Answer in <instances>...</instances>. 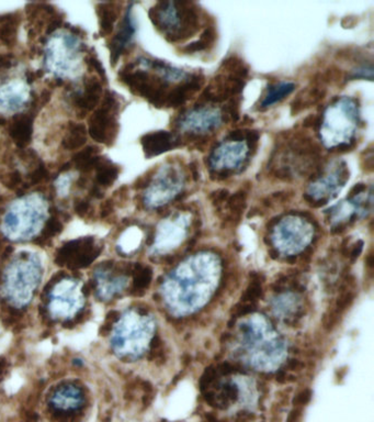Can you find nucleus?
Here are the masks:
<instances>
[{
  "mask_svg": "<svg viewBox=\"0 0 374 422\" xmlns=\"http://www.w3.org/2000/svg\"><path fill=\"white\" fill-rule=\"evenodd\" d=\"M221 264L212 254H200L181 264L161 285L165 303L174 316L201 309L219 284Z\"/></svg>",
  "mask_w": 374,
  "mask_h": 422,
  "instance_id": "1",
  "label": "nucleus"
},
{
  "mask_svg": "<svg viewBox=\"0 0 374 422\" xmlns=\"http://www.w3.org/2000/svg\"><path fill=\"white\" fill-rule=\"evenodd\" d=\"M243 359L258 371L272 372L287 357V345L263 316L253 315L238 325Z\"/></svg>",
  "mask_w": 374,
  "mask_h": 422,
  "instance_id": "2",
  "label": "nucleus"
},
{
  "mask_svg": "<svg viewBox=\"0 0 374 422\" xmlns=\"http://www.w3.org/2000/svg\"><path fill=\"white\" fill-rule=\"evenodd\" d=\"M48 218V202L40 192L12 201L2 222V230L11 241H28L41 232Z\"/></svg>",
  "mask_w": 374,
  "mask_h": 422,
  "instance_id": "3",
  "label": "nucleus"
},
{
  "mask_svg": "<svg viewBox=\"0 0 374 422\" xmlns=\"http://www.w3.org/2000/svg\"><path fill=\"white\" fill-rule=\"evenodd\" d=\"M83 43L71 30H56L44 49V67L58 80L76 81L83 73Z\"/></svg>",
  "mask_w": 374,
  "mask_h": 422,
  "instance_id": "4",
  "label": "nucleus"
},
{
  "mask_svg": "<svg viewBox=\"0 0 374 422\" xmlns=\"http://www.w3.org/2000/svg\"><path fill=\"white\" fill-rule=\"evenodd\" d=\"M41 256L34 252H22L12 261L5 274L3 295L9 303L21 308L32 299L42 277Z\"/></svg>",
  "mask_w": 374,
  "mask_h": 422,
  "instance_id": "5",
  "label": "nucleus"
},
{
  "mask_svg": "<svg viewBox=\"0 0 374 422\" xmlns=\"http://www.w3.org/2000/svg\"><path fill=\"white\" fill-rule=\"evenodd\" d=\"M154 330L152 318L135 311L126 312L113 329L111 342L114 352L119 357H140L148 348Z\"/></svg>",
  "mask_w": 374,
  "mask_h": 422,
  "instance_id": "6",
  "label": "nucleus"
},
{
  "mask_svg": "<svg viewBox=\"0 0 374 422\" xmlns=\"http://www.w3.org/2000/svg\"><path fill=\"white\" fill-rule=\"evenodd\" d=\"M119 104L113 95H108L94 110L88 121V133L95 141L111 144L118 131V113Z\"/></svg>",
  "mask_w": 374,
  "mask_h": 422,
  "instance_id": "7",
  "label": "nucleus"
},
{
  "mask_svg": "<svg viewBox=\"0 0 374 422\" xmlns=\"http://www.w3.org/2000/svg\"><path fill=\"white\" fill-rule=\"evenodd\" d=\"M82 305L81 283L64 279L54 287L48 309L54 319H68L74 317Z\"/></svg>",
  "mask_w": 374,
  "mask_h": 422,
  "instance_id": "8",
  "label": "nucleus"
},
{
  "mask_svg": "<svg viewBox=\"0 0 374 422\" xmlns=\"http://www.w3.org/2000/svg\"><path fill=\"white\" fill-rule=\"evenodd\" d=\"M31 98V87L26 80L15 78L0 85V114L14 116L21 112Z\"/></svg>",
  "mask_w": 374,
  "mask_h": 422,
  "instance_id": "9",
  "label": "nucleus"
},
{
  "mask_svg": "<svg viewBox=\"0 0 374 422\" xmlns=\"http://www.w3.org/2000/svg\"><path fill=\"white\" fill-rule=\"evenodd\" d=\"M311 230L299 220H288L281 224L275 233V245L286 254H295L310 242Z\"/></svg>",
  "mask_w": 374,
  "mask_h": 422,
  "instance_id": "10",
  "label": "nucleus"
},
{
  "mask_svg": "<svg viewBox=\"0 0 374 422\" xmlns=\"http://www.w3.org/2000/svg\"><path fill=\"white\" fill-rule=\"evenodd\" d=\"M135 33V26L132 19L131 8H128L123 18L122 22L120 23L118 31L114 34V37L111 39L110 44H109V50H110V57L111 63L118 62L120 56L122 55L124 50L131 43V41L134 37Z\"/></svg>",
  "mask_w": 374,
  "mask_h": 422,
  "instance_id": "11",
  "label": "nucleus"
},
{
  "mask_svg": "<svg viewBox=\"0 0 374 422\" xmlns=\"http://www.w3.org/2000/svg\"><path fill=\"white\" fill-rule=\"evenodd\" d=\"M102 95V86L96 76L87 78L80 92L75 95V105L82 111H91L98 106Z\"/></svg>",
  "mask_w": 374,
  "mask_h": 422,
  "instance_id": "12",
  "label": "nucleus"
},
{
  "mask_svg": "<svg viewBox=\"0 0 374 422\" xmlns=\"http://www.w3.org/2000/svg\"><path fill=\"white\" fill-rule=\"evenodd\" d=\"M141 143L144 153L148 159L168 152L174 147L173 137L167 131H157L145 134L141 138Z\"/></svg>",
  "mask_w": 374,
  "mask_h": 422,
  "instance_id": "13",
  "label": "nucleus"
},
{
  "mask_svg": "<svg viewBox=\"0 0 374 422\" xmlns=\"http://www.w3.org/2000/svg\"><path fill=\"white\" fill-rule=\"evenodd\" d=\"M50 401L54 409L58 411L69 412L81 406L82 396L80 390L74 386H65L55 391Z\"/></svg>",
  "mask_w": 374,
  "mask_h": 422,
  "instance_id": "14",
  "label": "nucleus"
},
{
  "mask_svg": "<svg viewBox=\"0 0 374 422\" xmlns=\"http://www.w3.org/2000/svg\"><path fill=\"white\" fill-rule=\"evenodd\" d=\"M33 133V118L29 114L18 116L11 122L9 135L18 147L24 148L31 141Z\"/></svg>",
  "mask_w": 374,
  "mask_h": 422,
  "instance_id": "15",
  "label": "nucleus"
},
{
  "mask_svg": "<svg viewBox=\"0 0 374 422\" xmlns=\"http://www.w3.org/2000/svg\"><path fill=\"white\" fill-rule=\"evenodd\" d=\"M184 236V227L165 224L159 229L154 248L157 252H165L177 245Z\"/></svg>",
  "mask_w": 374,
  "mask_h": 422,
  "instance_id": "16",
  "label": "nucleus"
},
{
  "mask_svg": "<svg viewBox=\"0 0 374 422\" xmlns=\"http://www.w3.org/2000/svg\"><path fill=\"white\" fill-rule=\"evenodd\" d=\"M97 283H98L99 295L104 299H110L114 295L122 292L128 286L129 279L124 276L111 277L107 272H97Z\"/></svg>",
  "mask_w": 374,
  "mask_h": 422,
  "instance_id": "17",
  "label": "nucleus"
},
{
  "mask_svg": "<svg viewBox=\"0 0 374 422\" xmlns=\"http://www.w3.org/2000/svg\"><path fill=\"white\" fill-rule=\"evenodd\" d=\"M97 333H98V325L95 322H90L84 325L79 332L70 334L62 333L59 335V339L64 344H67L72 348L80 349L86 347L90 342H92L96 339Z\"/></svg>",
  "mask_w": 374,
  "mask_h": 422,
  "instance_id": "18",
  "label": "nucleus"
},
{
  "mask_svg": "<svg viewBox=\"0 0 374 422\" xmlns=\"http://www.w3.org/2000/svg\"><path fill=\"white\" fill-rule=\"evenodd\" d=\"M97 14H98L100 27L99 33L101 37H106L113 31L114 25H116V21L120 15V9L118 8L117 4H100L97 7Z\"/></svg>",
  "mask_w": 374,
  "mask_h": 422,
  "instance_id": "19",
  "label": "nucleus"
},
{
  "mask_svg": "<svg viewBox=\"0 0 374 422\" xmlns=\"http://www.w3.org/2000/svg\"><path fill=\"white\" fill-rule=\"evenodd\" d=\"M96 171V185L100 187H109L116 182L119 175V167L110 161L100 159L95 167Z\"/></svg>",
  "mask_w": 374,
  "mask_h": 422,
  "instance_id": "20",
  "label": "nucleus"
},
{
  "mask_svg": "<svg viewBox=\"0 0 374 422\" xmlns=\"http://www.w3.org/2000/svg\"><path fill=\"white\" fill-rule=\"evenodd\" d=\"M86 126L81 123L70 124L68 131L66 132L63 140V147L66 150L74 151L80 150L87 142Z\"/></svg>",
  "mask_w": 374,
  "mask_h": 422,
  "instance_id": "21",
  "label": "nucleus"
},
{
  "mask_svg": "<svg viewBox=\"0 0 374 422\" xmlns=\"http://www.w3.org/2000/svg\"><path fill=\"white\" fill-rule=\"evenodd\" d=\"M100 156L98 155V150L95 147H87L84 149H81L79 152H78L74 159H72V163H74V166L79 170L80 172H90L91 170H95V167L98 164L100 161Z\"/></svg>",
  "mask_w": 374,
  "mask_h": 422,
  "instance_id": "22",
  "label": "nucleus"
},
{
  "mask_svg": "<svg viewBox=\"0 0 374 422\" xmlns=\"http://www.w3.org/2000/svg\"><path fill=\"white\" fill-rule=\"evenodd\" d=\"M294 84H289V83H285V84H280V85H276L273 87H270L269 88V92L265 96L261 106L262 107H268L271 106L274 102L279 101L281 99H283L288 96L289 94H291L293 90H294Z\"/></svg>",
  "mask_w": 374,
  "mask_h": 422,
  "instance_id": "23",
  "label": "nucleus"
},
{
  "mask_svg": "<svg viewBox=\"0 0 374 422\" xmlns=\"http://www.w3.org/2000/svg\"><path fill=\"white\" fill-rule=\"evenodd\" d=\"M215 37H216L215 30L213 28H208L201 35L200 40L188 44L186 46H184L182 50L185 53H193V52L205 50V49H208L209 45H212L214 43Z\"/></svg>",
  "mask_w": 374,
  "mask_h": 422,
  "instance_id": "24",
  "label": "nucleus"
},
{
  "mask_svg": "<svg viewBox=\"0 0 374 422\" xmlns=\"http://www.w3.org/2000/svg\"><path fill=\"white\" fill-rule=\"evenodd\" d=\"M141 241V232L137 229H130L119 241V246L123 252L130 253L137 248Z\"/></svg>",
  "mask_w": 374,
  "mask_h": 422,
  "instance_id": "25",
  "label": "nucleus"
},
{
  "mask_svg": "<svg viewBox=\"0 0 374 422\" xmlns=\"http://www.w3.org/2000/svg\"><path fill=\"white\" fill-rule=\"evenodd\" d=\"M246 191L239 190L228 199V209L232 211L233 218H239L241 211L245 209Z\"/></svg>",
  "mask_w": 374,
  "mask_h": 422,
  "instance_id": "26",
  "label": "nucleus"
},
{
  "mask_svg": "<svg viewBox=\"0 0 374 422\" xmlns=\"http://www.w3.org/2000/svg\"><path fill=\"white\" fill-rule=\"evenodd\" d=\"M74 177H75L74 174L70 172H66V173H63L56 179L55 187H56V192L59 197H66L68 195L70 185L72 184Z\"/></svg>",
  "mask_w": 374,
  "mask_h": 422,
  "instance_id": "27",
  "label": "nucleus"
},
{
  "mask_svg": "<svg viewBox=\"0 0 374 422\" xmlns=\"http://www.w3.org/2000/svg\"><path fill=\"white\" fill-rule=\"evenodd\" d=\"M297 300H295L293 296H289L288 295V296H283L279 299V301H276L274 308L277 312L286 316L289 315L291 311H294V308H297Z\"/></svg>",
  "mask_w": 374,
  "mask_h": 422,
  "instance_id": "28",
  "label": "nucleus"
},
{
  "mask_svg": "<svg viewBox=\"0 0 374 422\" xmlns=\"http://www.w3.org/2000/svg\"><path fill=\"white\" fill-rule=\"evenodd\" d=\"M22 384L23 376L19 372H15L8 379L7 383H6V389L8 390V393H16V391L21 387Z\"/></svg>",
  "mask_w": 374,
  "mask_h": 422,
  "instance_id": "29",
  "label": "nucleus"
},
{
  "mask_svg": "<svg viewBox=\"0 0 374 422\" xmlns=\"http://www.w3.org/2000/svg\"><path fill=\"white\" fill-rule=\"evenodd\" d=\"M311 398H312V391L310 389L302 390L301 393H299L294 397V399H293L294 407L303 408L305 405H307V403L310 402Z\"/></svg>",
  "mask_w": 374,
  "mask_h": 422,
  "instance_id": "30",
  "label": "nucleus"
},
{
  "mask_svg": "<svg viewBox=\"0 0 374 422\" xmlns=\"http://www.w3.org/2000/svg\"><path fill=\"white\" fill-rule=\"evenodd\" d=\"M228 197H229V192L226 189L216 190L212 192V195H211V199H212V201L214 202V204H216V206H219V204H221L222 202H224Z\"/></svg>",
  "mask_w": 374,
  "mask_h": 422,
  "instance_id": "31",
  "label": "nucleus"
},
{
  "mask_svg": "<svg viewBox=\"0 0 374 422\" xmlns=\"http://www.w3.org/2000/svg\"><path fill=\"white\" fill-rule=\"evenodd\" d=\"M38 351L40 354L44 355V357H47V355H50L53 351V344L50 341L41 342L38 346Z\"/></svg>",
  "mask_w": 374,
  "mask_h": 422,
  "instance_id": "32",
  "label": "nucleus"
},
{
  "mask_svg": "<svg viewBox=\"0 0 374 422\" xmlns=\"http://www.w3.org/2000/svg\"><path fill=\"white\" fill-rule=\"evenodd\" d=\"M246 138L247 141H248V144L250 149H256L257 144H258V140H259V133L257 131H248L246 133Z\"/></svg>",
  "mask_w": 374,
  "mask_h": 422,
  "instance_id": "33",
  "label": "nucleus"
},
{
  "mask_svg": "<svg viewBox=\"0 0 374 422\" xmlns=\"http://www.w3.org/2000/svg\"><path fill=\"white\" fill-rule=\"evenodd\" d=\"M302 412H303V409L295 407L291 412H290L287 422H301L302 419Z\"/></svg>",
  "mask_w": 374,
  "mask_h": 422,
  "instance_id": "34",
  "label": "nucleus"
},
{
  "mask_svg": "<svg viewBox=\"0 0 374 422\" xmlns=\"http://www.w3.org/2000/svg\"><path fill=\"white\" fill-rule=\"evenodd\" d=\"M303 125L306 126V128H315V126L319 125V118L311 114V116H309L304 120Z\"/></svg>",
  "mask_w": 374,
  "mask_h": 422,
  "instance_id": "35",
  "label": "nucleus"
},
{
  "mask_svg": "<svg viewBox=\"0 0 374 422\" xmlns=\"http://www.w3.org/2000/svg\"><path fill=\"white\" fill-rule=\"evenodd\" d=\"M10 342H11V334L10 333H6L3 337H0V354L5 352L6 349L8 348Z\"/></svg>",
  "mask_w": 374,
  "mask_h": 422,
  "instance_id": "36",
  "label": "nucleus"
},
{
  "mask_svg": "<svg viewBox=\"0 0 374 422\" xmlns=\"http://www.w3.org/2000/svg\"><path fill=\"white\" fill-rule=\"evenodd\" d=\"M245 137H246V132L241 130L232 131L228 135V138H231V140L233 141H241V140H244Z\"/></svg>",
  "mask_w": 374,
  "mask_h": 422,
  "instance_id": "37",
  "label": "nucleus"
},
{
  "mask_svg": "<svg viewBox=\"0 0 374 422\" xmlns=\"http://www.w3.org/2000/svg\"><path fill=\"white\" fill-rule=\"evenodd\" d=\"M362 246H363V243H362V241H359V242L353 246V249L350 252V257L352 258V260H355L362 252Z\"/></svg>",
  "mask_w": 374,
  "mask_h": 422,
  "instance_id": "38",
  "label": "nucleus"
},
{
  "mask_svg": "<svg viewBox=\"0 0 374 422\" xmlns=\"http://www.w3.org/2000/svg\"><path fill=\"white\" fill-rule=\"evenodd\" d=\"M364 189H365V185L363 183H359L357 185H354L351 188V190H350V197H353V196L361 194V192Z\"/></svg>",
  "mask_w": 374,
  "mask_h": 422,
  "instance_id": "39",
  "label": "nucleus"
},
{
  "mask_svg": "<svg viewBox=\"0 0 374 422\" xmlns=\"http://www.w3.org/2000/svg\"><path fill=\"white\" fill-rule=\"evenodd\" d=\"M95 317L97 320H101L102 317H104V310H102V307L99 305L95 307Z\"/></svg>",
  "mask_w": 374,
  "mask_h": 422,
  "instance_id": "40",
  "label": "nucleus"
},
{
  "mask_svg": "<svg viewBox=\"0 0 374 422\" xmlns=\"http://www.w3.org/2000/svg\"><path fill=\"white\" fill-rule=\"evenodd\" d=\"M190 171H191V173H192V176H193V179L195 180H198V178H199V173H198V168H197V164L195 162L193 163H191L190 164Z\"/></svg>",
  "mask_w": 374,
  "mask_h": 422,
  "instance_id": "41",
  "label": "nucleus"
},
{
  "mask_svg": "<svg viewBox=\"0 0 374 422\" xmlns=\"http://www.w3.org/2000/svg\"><path fill=\"white\" fill-rule=\"evenodd\" d=\"M349 149H350V147L348 146V144H346V143L339 144V146L337 147V151H339V152H346V151H348Z\"/></svg>",
  "mask_w": 374,
  "mask_h": 422,
  "instance_id": "42",
  "label": "nucleus"
}]
</instances>
